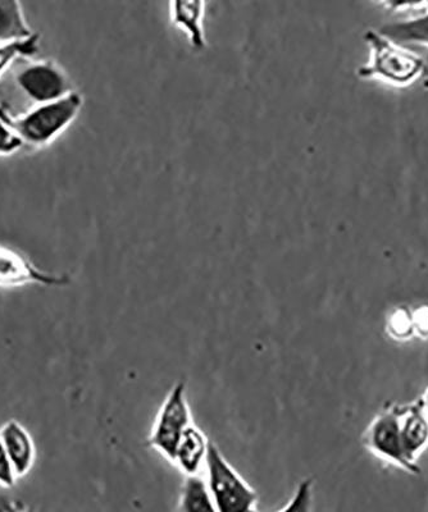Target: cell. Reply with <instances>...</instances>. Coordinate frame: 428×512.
Instances as JSON below:
<instances>
[{
	"mask_svg": "<svg viewBox=\"0 0 428 512\" xmlns=\"http://www.w3.org/2000/svg\"><path fill=\"white\" fill-rule=\"evenodd\" d=\"M363 40L370 49V58L357 71L361 80H380L396 88H407L421 79L427 70L426 61L420 54L380 31L367 30Z\"/></svg>",
	"mask_w": 428,
	"mask_h": 512,
	"instance_id": "cell-1",
	"label": "cell"
},
{
	"mask_svg": "<svg viewBox=\"0 0 428 512\" xmlns=\"http://www.w3.org/2000/svg\"><path fill=\"white\" fill-rule=\"evenodd\" d=\"M83 105V94L75 90L53 102L35 104L20 116L11 113L9 117L25 146L43 148L56 141L76 121Z\"/></svg>",
	"mask_w": 428,
	"mask_h": 512,
	"instance_id": "cell-2",
	"label": "cell"
},
{
	"mask_svg": "<svg viewBox=\"0 0 428 512\" xmlns=\"http://www.w3.org/2000/svg\"><path fill=\"white\" fill-rule=\"evenodd\" d=\"M206 480L214 509L220 512H253L258 510L259 496L248 480L222 454L217 443L211 441L204 464Z\"/></svg>",
	"mask_w": 428,
	"mask_h": 512,
	"instance_id": "cell-3",
	"label": "cell"
},
{
	"mask_svg": "<svg viewBox=\"0 0 428 512\" xmlns=\"http://www.w3.org/2000/svg\"><path fill=\"white\" fill-rule=\"evenodd\" d=\"M191 423H194V416L191 413L188 390L186 383L179 381L173 384L159 406L150 428L148 446L171 464L177 443Z\"/></svg>",
	"mask_w": 428,
	"mask_h": 512,
	"instance_id": "cell-4",
	"label": "cell"
},
{
	"mask_svg": "<svg viewBox=\"0 0 428 512\" xmlns=\"http://www.w3.org/2000/svg\"><path fill=\"white\" fill-rule=\"evenodd\" d=\"M362 445L371 455L409 474H420L421 468L405 457L399 428V404L390 402L373 416L362 434Z\"/></svg>",
	"mask_w": 428,
	"mask_h": 512,
	"instance_id": "cell-5",
	"label": "cell"
},
{
	"mask_svg": "<svg viewBox=\"0 0 428 512\" xmlns=\"http://www.w3.org/2000/svg\"><path fill=\"white\" fill-rule=\"evenodd\" d=\"M15 84L34 105L53 102L75 91L65 68L53 59L25 63L15 73Z\"/></svg>",
	"mask_w": 428,
	"mask_h": 512,
	"instance_id": "cell-6",
	"label": "cell"
},
{
	"mask_svg": "<svg viewBox=\"0 0 428 512\" xmlns=\"http://www.w3.org/2000/svg\"><path fill=\"white\" fill-rule=\"evenodd\" d=\"M71 282L67 274L42 271L29 256L12 246L0 242V288H17L26 285L63 287Z\"/></svg>",
	"mask_w": 428,
	"mask_h": 512,
	"instance_id": "cell-7",
	"label": "cell"
},
{
	"mask_svg": "<svg viewBox=\"0 0 428 512\" xmlns=\"http://www.w3.org/2000/svg\"><path fill=\"white\" fill-rule=\"evenodd\" d=\"M399 428L405 457L421 468L418 461L428 448V415L420 399L399 404Z\"/></svg>",
	"mask_w": 428,
	"mask_h": 512,
	"instance_id": "cell-8",
	"label": "cell"
},
{
	"mask_svg": "<svg viewBox=\"0 0 428 512\" xmlns=\"http://www.w3.org/2000/svg\"><path fill=\"white\" fill-rule=\"evenodd\" d=\"M170 20L185 34L194 52L202 53L207 49L206 0H170Z\"/></svg>",
	"mask_w": 428,
	"mask_h": 512,
	"instance_id": "cell-9",
	"label": "cell"
},
{
	"mask_svg": "<svg viewBox=\"0 0 428 512\" xmlns=\"http://www.w3.org/2000/svg\"><path fill=\"white\" fill-rule=\"evenodd\" d=\"M209 443L211 440L207 433L195 422L191 423L177 443L171 465L184 475L202 473L204 464H206Z\"/></svg>",
	"mask_w": 428,
	"mask_h": 512,
	"instance_id": "cell-10",
	"label": "cell"
},
{
	"mask_svg": "<svg viewBox=\"0 0 428 512\" xmlns=\"http://www.w3.org/2000/svg\"><path fill=\"white\" fill-rule=\"evenodd\" d=\"M0 438H2L17 478L25 477L33 469L35 463L36 451L33 437L17 420H8L0 428Z\"/></svg>",
	"mask_w": 428,
	"mask_h": 512,
	"instance_id": "cell-11",
	"label": "cell"
},
{
	"mask_svg": "<svg viewBox=\"0 0 428 512\" xmlns=\"http://www.w3.org/2000/svg\"><path fill=\"white\" fill-rule=\"evenodd\" d=\"M379 31L405 47L428 49V11L408 20L390 22L381 26Z\"/></svg>",
	"mask_w": 428,
	"mask_h": 512,
	"instance_id": "cell-12",
	"label": "cell"
},
{
	"mask_svg": "<svg viewBox=\"0 0 428 512\" xmlns=\"http://www.w3.org/2000/svg\"><path fill=\"white\" fill-rule=\"evenodd\" d=\"M176 510L185 512L216 511L206 478L200 474L185 475Z\"/></svg>",
	"mask_w": 428,
	"mask_h": 512,
	"instance_id": "cell-13",
	"label": "cell"
},
{
	"mask_svg": "<svg viewBox=\"0 0 428 512\" xmlns=\"http://www.w3.org/2000/svg\"><path fill=\"white\" fill-rule=\"evenodd\" d=\"M33 34L20 0H0V43L24 39Z\"/></svg>",
	"mask_w": 428,
	"mask_h": 512,
	"instance_id": "cell-14",
	"label": "cell"
},
{
	"mask_svg": "<svg viewBox=\"0 0 428 512\" xmlns=\"http://www.w3.org/2000/svg\"><path fill=\"white\" fill-rule=\"evenodd\" d=\"M40 36L33 32L24 39L0 43V79L16 62L33 58L40 52Z\"/></svg>",
	"mask_w": 428,
	"mask_h": 512,
	"instance_id": "cell-15",
	"label": "cell"
},
{
	"mask_svg": "<svg viewBox=\"0 0 428 512\" xmlns=\"http://www.w3.org/2000/svg\"><path fill=\"white\" fill-rule=\"evenodd\" d=\"M11 111L7 105H0V157H8L24 148V141L18 136L11 123Z\"/></svg>",
	"mask_w": 428,
	"mask_h": 512,
	"instance_id": "cell-16",
	"label": "cell"
},
{
	"mask_svg": "<svg viewBox=\"0 0 428 512\" xmlns=\"http://www.w3.org/2000/svg\"><path fill=\"white\" fill-rule=\"evenodd\" d=\"M386 329L389 336L396 341H407L414 336L412 309L396 308L386 320Z\"/></svg>",
	"mask_w": 428,
	"mask_h": 512,
	"instance_id": "cell-17",
	"label": "cell"
},
{
	"mask_svg": "<svg viewBox=\"0 0 428 512\" xmlns=\"http://www.w3.org/2000/svg\"><path fill=\"white\" fill-rule=\"evenodd\" d=\"M312 486L313 482L311 479H305L303 483H300L293 498L288 501V505L282 507L281 511L309 510L308 505L312 504Z\"/></svg>",
	"mask_w": 428,
	"mask_h": 512,
	"instance_id": "cell-18",
	"label": "cell"
},
{
	"mask_svg": "<svg viewBox=\"0 0 428 512\" xmlns=\"http://www.w3.org/2000/svg\"><path fill=\"white\" fill-rule=\"evenodd\" d=\"M17 475L13 469L11 460L4 448L2 438H0V487L13 488L15 487Z\"/></svg>",
	"mask_w": 428,
	"mask_h": 512,
	"instance_id": "cell-19",
	"label": "cell"
},
{
	"mask_svg": "<svg viewBox=\"0 0 428 512\" xmlns=\"http://www.w3.org/2000/svg\"><path fill=\"white\" fill-rule=\"evenodd\" d=\"M382 6L394 13L420 11L428 7V0H385Z\"/></svg>",
	"mask_w": 428,
	"mask_h": 512,
	"instance_id": "cell-20",
	"label": "cell"
},
{
	"mask_svg": "<svg viewBox=\"0 0 428 512\" xmlns=\"http://www.w3.org/2000/svg\"><path fill=\"white\" fill-rule=\"evenodd\" d=\"M414 335L428 338V305L412 310Z\"/></svg>",
	"mask_w": 428,
	"mask_h": 512,
	"instance_id": "cell-21",
	"label": "cell"
},
{
	"mask_svg": "<svg viewBox=\"0 0 428 512\" xmlns=\"http://www.w3.org/2000/svg\"><path fill=\"white\" fill-rule=\"evenodd\" d=\"M420 400L422 402L423 409H425L428 415V386L425 388V391H423Z\"/></svg>",
	"mask_w": 428,
	"mask_h": 512,
	"instance_id": "cell-22",
	"label": "cell"
},
{
	"mask_svg": "<svg viewBox=\"0 0 428 512\" xmlns=\"http://www.w3.org/2000/svg\"><path fill=\"white\" fill-rule=\"evenodd\" d=\"M373 3H376V4H381L382 6V3L385 2V0H372Z\"/></svg>",
	"mask_w": 428,
	"mask_h": 512,
	"instance_id": "cell-23",
	"label": "cell"
}]
</instances>
